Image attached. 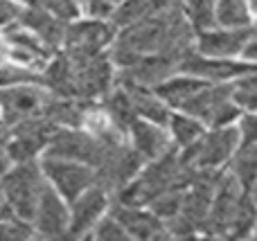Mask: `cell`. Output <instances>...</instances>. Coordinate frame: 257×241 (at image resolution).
<instances>
[{
  "label": "cell",
  "instance_id": "cell-1",
  "mask_svg": "<svg viewBox=\"0 0 257 241\" xmlns=\"http://www.w3.org/2000/svg\"><path fill=\"white\" fill-rule=\"evenodd\" d=\"M0 185H3V194L12 216L30 223L32 216H34L36 203H39L41 194L48 185L39 160L12 162L0 174Z\"/></svg>",
  "mask_w": 257,
  "mask_h": 241
},
{
  "label": "cell",
  "instance_id": "cell-2",
  "mask_svg": "<svg viewBox=\"0 0 257 241\" xmlns=\"http://www.w3.org/2000/svg\"><path fill=\"white\" fill-rule=\"evenodd\" d=\"M239 144V129L237 124H223V126H210L201 133L196 142L190 147L178 149V156L185 165L192 169H221L230 156L235 153Z\"/></svg>",
  "mask_w": 257,
  "mask_h": 241
},
{
  "label": "cell",
  "instance_id": "cell-3",
  "mask_svg": "<svg viewBox=\"0 0 257 241\" xmlns=\"http://www.w3.org/2000/svg\"><path fill=\"white\" fill-rule=\"evenodd\" d=\"M68 57L72 63V97L99 102L115 84V66L108 52L104 50L90 57Z\"/></svg>",
  "mask_w": 257,
  "mask_h": 241
},
{
  "label": "cell",
  "instance_id": "cell-4",
  "mask_svg": "<svg viewBox=\"0 0 257 241\" xmlns=\"http://www.w3.org/2000/svg\"><path fill=\"white\" fill-rule=\"evenodd\" d=\"M181 113L192 115L205 126H223L237 122V117L241 115V111L235 106L230 97V81L223 84H205L203 88H199L181 108Z\"/></svg>",
  "mask_w": 257,
  "mask_h": 241
},
{
  "label": "cell",
  "instance_id": "cell-5",
  "mask_svg": "<svg viewBox=\"0 0 257 241\" xmlns=\"http://www.w3.org/2000/svg\"><path fill=\"white\" fill-rule=\"evenodd\" d=\"M142 165H145V160L128 144V140L113 142L104 149L99 162L93 167V171H95L93 185L102 187L108 196H115L128 180L136 178V174L142 169Z\"/></svg>",
  "mask_w": 257,
  "mask_h": 241
},
{
  "label": "cell",
  "instance_id": "cell-6",
  "mask_svg": "<svg viewBox=\"0 0 257 241\" xmlns=\"http://www.w3.org/2000/svg\"><path fill=\"white\" fill-rule=\"evenodd\" d=\"M52 93L43 84H16L0 88V122L14 126L18 122L45 115Z\"/></svg>",
  "mask_w": 257,
  "mask_h": 241
},
{
  "label": "cell",
  "instance_id": "cell-7",
  "mask_svg": "<svg viewBox=\"0 0 257 241\" xmlns=\"http://www.w3.org/2000/svg\"><path fill=\"white\" fill-rule=\"evenodd\" d=\"M108 144H113V142H102L97 135H93L88 129H84V126H75V129L63 126V129H57L52 133L43 156L66 158V160L84 162V165L95 167Z\"/></svg>",
  "mask_w": 257,
  "mask_h": 241
},
{
  "label": "cell",
  "instance_id": "cell-8",
  "mask_svg": "<svg viewBox=\"0 0 257 241\" xmlns=\"http://www.w3.org/2000/svg\"><path fill=\"white\" fill-rule=\"evenodd\" d=\"M39 165H41V171H43L45 180L50 183V187L66 203L75 201L84 189H88L90 185L95 183L93 167L84 165V162L54 158V156H41Z\"/></svg>",
  "mask_w": 257,
  "mask_h": 241
},
{
  "label": "cell",
  "instance_id": "cell-9",
  "mask_svg": "<svg viewBox=\"0 0 257 241\" xmlns=\"http://www.w3.org/2000/svg\"><path fill=\"white\" fill-rule=\"evenodd\" d=\"M115 27L108 18H86V21H70L63 34V52L72 57H90L104 52L115 36Z\"/></svg>",
  "mask_w": 257,
  "mask_h": 241
},
{
  "label": "cell",
  "instance_id": "cell-10",
  "mask_svg": "<svg viewBox=\"0 0 257 241\" xmlns=\"http://www.w3.org/2000/svg\"><path fill=\"white\" fill-rule=\"evenodd\" d=\"M178 72L181 75H190L196 79L210 81V84H223V81H232L241 75L255 72V63L235 61V59H219V57H205L199 54L196 50L187 52L178 63Z\"/></svg>",
  "mask_w": 257,
  "mask_h": 241
},
{
  "label": "cell",
  "instance_id": "cell-11",
  "mask_svg": "<svg viewBox=\"0 0 257 241\" xmlns=\"http://www.w3.org/2000/svg\"><path fill=\"white\" fill-rule=\"evenodd\" d=\"M9 129H12L9 158H12V162H25V160H36V156L45 151L57 126L45 115H41L25 122H18V124L9 126Z\"/></svg>",
  "mask_w": 257,
  "mask_h": 241
},
{
  "label": "cell",
  "instance_id": "cell-12",
  "mask_svg": "<svg viewBox=\"0 0 257 241\" xmlns=\"http://www.w3.org/2000/svg\"><path fill=\"white\" fill-rule=\"evenodd\" d=\"M250 39H255V27H210V30L196 32L194 50L205 57L219 59H235L241 57V50L246 48Z\"/></svg>",
  "mask_w": 257,
  "mask_h": 241
},
{
  "label": "cell",
  "instance_id": "cell-13",
  "mask_svg": "<svg viewBox=\"0 0 257 241\" xmlns=\"http://www.w3.org/2000/svg\"><path fill=\"white\" fill-rule=\"evenodd\" d=\"M5 54L12 57L18 66H25L30 70H43V66L54 57V50L48 48L36 34H32L21 23L5 27Z\"/></svg>",
  "mask_w": 257,
  "mask_h": 241
},
{
  "label": "cell",
  "instance_id": "cell-14",
  "mask_svg": "<svg viewBox=\"0 0 257 241\" xmlns=\"http://www.w3.org/2000/svg\"><path fill=\"white\" fill-rule=\"evenodd\" d=\"M241 192L244 189L239 187V183L223 169L221 180H219L217 189H214V196H212V203H210V210H208V216H205L203 232L201 234H205V237H226L228 228H230V221L235 216L237 203L241 198Z\"/></svg>",
  "mask_w": 257,
  "mask_h": 241
},
{
  "label": "cell",
  "instance_id": "cell-15",
  "mask_svg": "<svg viewBox=\"0 0 257 241\" xmlns=\"http://www.w3.org/2000/svg\"><path fill=\"white\" fill-rule=\"evenodd\" d=\"M68 223H70V210H68L66 201L48 183L39 203H36L34 216L30 221L32 230H34V237H48V239L66 237Z\"/></svg>",
  "mask_w": 257,
  "mask_h": 241
},
{
  "label": "cell",
  "instance_id": "cell-16",
  "mask_svg": "<svg viewBox=\"0 0 257 241\" xmlns=\"http://www.w3.org/2000/svg\"><path fill=\"white\" fill-rule=\"evenodd\" d=\"M108 201H111V196L97 185H90L88 189H84L75 201H70V207H68L70 210V223H68L66 237L72 239L90 237V230L95 228V223L106 212Z\"/></svg>",
  "mask_w": 257,
  "mask_h": 241
},
{
  "label": "cell",
  "instance_id": "cell-17",
  "mask_svg": "<svg viewBox=\"0 0 257 241\" xmlns=\"http://www.w3.org/2000/svg\"><path fill=\"white\" fill-rule=\"evenodd\" d=\"M178 63H181V59L169 57L165 52H154V54H140L131 66L120 68V70L115 68V72L138 86L156 88L172 75H178Z\"/></svg>",
  "mask_w": 257,
  "mask_h": 241
},
{
  "label": "cell",
  "instance_id": "cell-18",
  "mask_svg": "<svg viewBox=\"0 0 257 241\" xmlns=\"http://www.w3.org/2000/svg\"><path fill=\"white\" fill-rule=\"evenodd\" d=\"M108 214L124 228L128 239H165V237H169L163 219H158L147 205H122V203L113 201Z\"/></svg>",
  "mask_w": 257,
  "mask_h": 241
},
{
  "label": "cell",
  "instance_id": "cell-19",
  "mask_svg": "<svg viewBox=\"0 0 257 241\" xmlns=\"http://www.w3.org/2000/svg\"><path fill=\"white\" fill-rule=\"evenodd\" d=\"M126 140H128V144L140 153L145 162L163 156V153H167L169 149L174 147L172 138H169V133H167V126L154 124V122L140 120V117H136V120L131 122V126H128V131H126Z\"/></svg>",
  "mask_w": 257,
  "mask_h": 241
},
{
  "label": "cell",
  "instance_id": "cell-20",
  "mask_svg": "<svg viewBox=\"0 0 257 241\" xmlns=\"http://www.w3.org/2000/svg\"><path fill=\"white\" fill-rule=\"evenodd\" d=\"M18 23L23 27H27L32 34L39 36L48 48L59 52V48L63 43V34H66V25H68L66 21L57 18L54 14H50L48 9L39 7V5H25Z\"/></svg>",
  "mask_w": 257,
  "mask_h": 241
},
{
  "label": "cell",
  "instance_id": "cell-21",
  "mask_svg": "<svg viewBox=\"0 0 257 241\" xmlns=\"http://www.w3.org/2000/svg\"><path fill=\"white\" fill-rule=\"evenodd\" d=\"M115 84L126 90L133 111H136V115L140 117V120H149V122H154V124L167 126L172 111H169L167 104L154 93V88L138 86V84H133V81L124 79V77H120L117 72H115Z\"/></svg>",
  "mask_w": 257,
  "mask_h": 241
},
{
  "label": "cell",
  "instance_id": "cell-22",
  "mask_svg": "<svg viewBox=\"0 0 257 241\" xmlns=\"http://www.w3.org/2000/svg\"><path fill=\"white\" fill-rule=\"evenodd\" d=\"M230 169H226L239 183L244 192H255L257 180V140H239L235 153L230 156Z\"/></svg>",
  "mask_w": 257,
  "mask_h": 241
},
{
  "label": "cell",
  "instance_id": "cell-23",
  "mask_svg": "<svg viewBox=\"0 0 257 241\" xmlns=\"http://www.w3.org/2000/svg\"><path fill=\"white\" fill-rule=\"evenodd\" d=\"M205 84L210 81H203V79H196V77H190V75H172L169 79H165L163 84H158L154 88V93L167 104L169 108H181L192 95L196 93L199 88H203Z\"/></svg>",
  "mask_w": 257,
  "mask_h": 241
},
{
  "label": "cell",
  "instance_id": "cell-24",
  "mask_svg": "<svg viewBox=\"0 0 257 241\" xmlns=\"http://www.w3.org/2000/svg\"><path fill=\"white\" fill-rule=\"evenodd\" d=\"M99 106H102L104 115L108 117V122L126 135L131 122L138 117L136 111H133V106H131V99H128L126 90L122 88V86L113 84V88L99 99Z\"/></svg>",
  "mask_w": 257,
  "mask_h": 241
},
{
  "label": "cell",
  "instance_id": "cell-25",
  "mask_svg": "<svg viewBox=\"0 0 257 241\" xmlns=\"http://www.w3.org/2000/svg\"><path fill=\"white\" fill-rule=\"evenodd\" d=\"M255 221H257L255 192H241V198L237 203V210L230 221V228L226 232V239H250L255 232Z\"/></svg>",
  "mask_w": 257,
  "mask_h": 241
},
{
  "label": "cell",
  "instance_id": "cell-26",
  "mask_svg": "<svg viewBox=\"0 0 257 241\" xmlns=\"http://www.w3.org/2000/svg\"><path fill=\"white\" fill-rule=\"evenodd\" d=\"M214 23L219 27H248L253 25L250 0H217Z\"/></svg>",
  "mask_w": 257,
  "mask_h": 241
},
{
  "label": "cell",
  "instance_id": "cell-27",
  "mask_svg": "<svg viewBox=\"0 0 257 241\" xmlns=\"http://www.w3.org/2000/svg\"><path fill=\"white\" fill-rule=\"evenodd\" d=\"M167 133L172 138V144L176 149H185L190 147L192 142L201 138V133L205 131V126L201 124L196 117L192 115H185V113H172L169 115V122H167Z\"/></svg>",
  "mask_w": 257,
  "mask_h": 241
},
{
  "label": "cell",
  "instance_id": "cell-28",
  "mask_svg": "<svg viewBox=\"0 0 257 241\" xmlns=\"http://www.w3.org/2000/svg\"><path fill=\"white\" fill-rule=\"evenodd\" d=\"M230 97L241 113H255L257 108V79L255 72L241 75L230 81Z\"/></svg>",
  "mask_w": 257,
  "mask_h": 241
},
{
  "label": "cell",
  "instance_id": "cell-29",
  "mask_svg": "<svg viewBox=\"0 0 257 241\" xmlns=\"http://www.w3.org/2000/svg\"><path fill=\"white\" fill-rule=\"evenodd\" d=\"M149 14V0H120L108 14V21L115 30L131 25V23L140 21L142 16Z\"/></svg>",
  "mask_w": 257,
  "mask_h": 241
},
{
  "label": "cell",
  "instance_id": "cell-30",
  "mask_svg": "<svg viewBox=\"0 0 257 241\" xmlns=\"http://www.w3.org/2000/svg\"><path fill=\"white\" fill-rule=\"evenodd\" d=\"M214 5L217 0H183V12L194 32L214 27Z\"/></svg>",
  "mask_w": 257,
  "mask_h": 241
},
{
  "label": "cell",
  "instance_id": "cell-31",
  "mask_svg": "<svg viewBox=\"0 0 257 241\" xmlns=\"http://www.w3.org/2000/svg\"><path fill=\"white\" fill-rule=\"evenodd\" d=\"M183 192H185V187H181V185H172V187H167L165 192H160L158 196L151 198V201L147 203V207H149L158 219H163V223H165V221L172 219V216L181 210Z\"/></svg>",
  "mask_w": 257,
  "mask_h": 241
},
{
  "label": "cell",
  "instance_id": "cell-32",
  "mask_svg": "<svg viewBox=\"0 0 257 241\" xmlns=\"http://www.w3.org/2000/svg\"><path fill=\"white\" fill-rule=\"evenodd\" d=\"M16 84H41V72L30 70L18 63H0V88Z\"/></svg>",
  "mask_w": 257,
  "mask_h": 241
},
{
  "label": "cell",
  "instance_id": "cell-33",
  "mask_svg": "<svg viewBox=\"0 0 257 241\" xmlns=\"http://www.w3.org/2000/svg\"><path fill=\"white\" fill-rule=\"evenodd\" d=\"M90 237H95L99 241H124V239H128V234L124 232V228H122L111 214H106V216L102 214V219H99L97 223H95V228L90 230Z\"/></svg>",
  "mask_w": 257,
  "mask_h": 241
},
{
  "label": "cell",
  "instance_id": "cell-34",
  "mask_svg": "<svg viewBox=\"0 0 257 241\" xmlns=\"http://www.w3.org/2000/svg\"><path fill=\"white\" fill-rule=\"evenodd\" d=\"M32 5H39V7L48 9L50 14H54L57 18L70 23L79 16V3L77 0H34Z\"/></svg>",
  "mask_w": 257,
  "mask_h": 241
},
{
  "label": "cell",
  "instance_id": "cell-35",
  "mask_svg": "<svg viewBox=\"0 0 257 241\" xmlns=\"http://www.w3.org/2000/svg\"><path fill=\"white\" fill-rule=\"evenodd\" d=\"M21 14H23V7L16 0H0V27L18 23Z\"/></svg>",
  "mask_w": 257,
  "mask_h": 241
},
{
  "label": "cell",
  "instance_id": "cell-36",
  "mask_svg": "<svg viewBox=\"0 0 257 241\" xmlns=\"http://www.w3.org/2000/svg\"><path fill=\"white\" fill-rule=\"evenodd\" d=\"M9 135H12V129L5 122H0V174L12 165V158H9Z\"/></svg>",
  "mask_w": 257,
  "mask_h": 241
},
{
  "label": "cell",
  "instance_id": "cell-37",
  "mask_svg": "<svg viewBox=\"0 0 257 241\" xmlns=\"http://www.w3.org/2000/svg\"><path fill=\"white\" fill-rule=\"evenodd\" d=\"M149 12L156 14L183 12V0H149Z\"/></svg>",
  "mask_w": 257,
  "mask_h": 241
},
{
  "label": "cell",
  "instance_id": "cell-38",
  "mask_svg": "<svg viewBox=\"0 0 257 241\" xmlns=\"http://www.w3.org/2000/svg\"><path fill=\"white\" fill-rule=\"evenodd\" d=\"M0 219H14L12 212H9V205L5 201V194H3V185H0Z\"/></svg>",
  "mask_w": 257,
  "mask_h": 241
},
{
  "label": "cell",
  "instance_id": "cell-39",
  "mask_svg": "<svg viewBox=\"0 0 257 241\" xmlns=\"http://www.w3.org/2000/svg\"><path fill=\"white\" fill-rule=\"evenodd\" d=\"M5 59H7V54H5V48H0V63H3Z\"/></svg>",
  "mask_w": 257,
  "mask_h": 241
},
{
  "label": "cell",
  "instance_id": "cell-40",
  "mask_svg": "<svg viewBox=\"0 0 257 241\" xmlns=\"http://www.w3.org/2000/svg\"><path fill=\"white\" fill-rule=\"evenodd\" d=\"M104 3H106V5H111V7H115V5L120 3V0H104Z\"/></svg>",
  "mask_w": 257,
  "mask_h": 241
},
{
  "label": "cell",
  "instance_id": "cell-41",
  "mask_svg": "<svg viewBox=\"0 0 257 241\" xmlns=\"http://www.w3.org/2000/svg\"><path fill=\"white\" fill-rule=\"evenodd\" d=\"M16 3H23V5H32L34 0H16Z\"/></svg>",
  "mask_w": 257,
  "mask_h": 241
}]
</instances>
